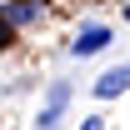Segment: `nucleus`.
Returning a JSON list of instances; mask_svg holds the SVG:
<instances>
[{"label": "nucleus", "mask_w": 130, "mask_h": 130, "mask_svg": "<svg viewBox=\"0 0 130 130\" xmlns=\"http://www.w3.org/2000/svg\"><path fill=\"white\" fill-rule=\"evenodd\" d=\"M110 45V30L105 25H85L80 35H75V45H70V55H95V50Z\"/></svg>", "instance_id": "1"}, {"label": "nucleus", "mask_w": 130, "mask_h": 130, "mask_svg": "<svg viewBox=\"0 0 130 130\" xmlns=\"http://www.w3.org/2000/svg\"><path fill=\"white\" fill-rule=\"evenodd\" d=\"M65 100H70V85H60V80H55V85H50V100H45V110H40V120H35V125H40V130H50L55 120H60Z\"/></svg>", "instance_id": "2"}, {"label": "nucleus", "mask_w": 130, "mask_h": 130, "mask_svg": "<svg viewBox=\"0 0 130 130\" xmlns=\"http://www.w3.org/2000/svg\"><path fill=\"white\" fill-rule=\"evenodd\" d=\"M125 80H130V70H125V65H115V70H105V75L95 80V95H100V100H110V95H125Z\"/></svg>", "instance_id": "3"}, {"label": "nucleus", "mask_w": 130, "mask_h": 130, "mask_svg": "<svg viewBox=\"0 0 130 130\" xmlns=\"http://www.w3.org/2000/svg\"><path fill=\"white\" fill-rule=\"evenodd\" d=\"M35 15H40V5H35V0H15V5H5V10H0L5 25H25V20H35Z\"/></svg>", "instance_id": "4"}, {"label": "nucleus", "mask_w": 130, "mask_h": 130, "mask_svg": "<svg viewBox=\"0 0 130 130\" xmlns=\"http://www.w3.org/2000/svg\"><path fill=\"white\" fill-rule=\"evenodd\" d=\"M80 130H105V120H100V115H90V120H85Z\"/></svg>", "instance_id": "5"}, {"label": "nucleus", "mask_w": 130, "mask_h": 130, "mask_svg": "<svg viewBox=\"0 0 130 130\" xmlns=\"http://www.w3.org/2000/svg\"><path fill=\"white\" fill-rule=\"evenodd\" d=\"M10 45V25H5V20H0V50Z\"/></svg>", "instance_id": "6"}]
</instances>
